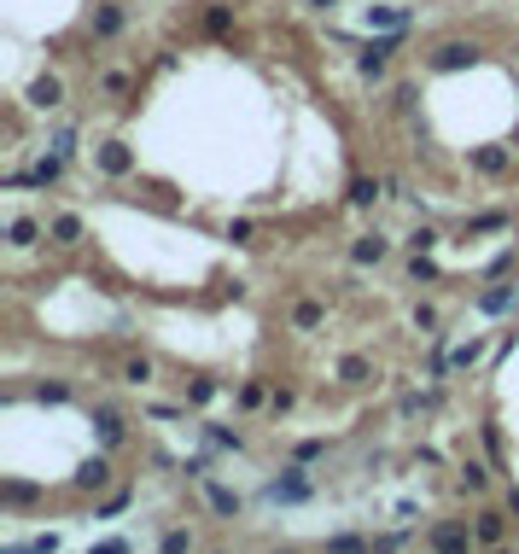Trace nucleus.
<instances>
[{
	"label": "nucleus",
	"instance_id": "6ab92c4d",
	"mask_svg": "<svg viewBox=\"0 0 519 554\" xmlns=\"http://www.w3.org/2000/svg\"><path fill=\"white\" fill-rule=\"evenodd\" d=\"M88 554H128V542H99V549H88Z\"/></svg>",
	"mask_w": 519,
	"mask_h": 554
},
{
	"label": "nucleus",
	"instance_id": "9b49d317",
	"mask_svg": "<svg viewBox=\"0 0 519 554\" xmlns=\"http://www.w3.org/2000/svg\"><path fill=\"white\" fill-rule=\"evenodd\" d=\"M338 379H351V386H356V379H368V362L362 356H345V362H338Z\"/></svg>",
	"mask_w": 519,
	"mask_h": 554
},
{
	"label": "nucleus",
	"instance_id": "f03ea898",
	"mask_svg": "<svg viewBox=\"0 0 519 554\" xmlns=\"http://www.w3.org/2000/svg\"><path fill=\"white\" fill-rule=\"evenodd\" d=\"M58 549V537H53V531H42V537H24V542H6V549H0V554H53Z\"/></svg>",
	"mask_w": 519,
	"mask_h": 554
},
{
	"label": "nucleus",
	"instance_id": "f257e3e1",
	"mask_svg": "<svg viewBox=\"0 0 519 554\" xmlns=\"http://www.w3.org/2000/svg\"><path fill=\"white\" fill-rule=\"evenodd\" d=\"M112 485V467H105V461H82V467H76V490H105Z\"/></svg>",
	"mask_w": 519,
	"mask_h": 554
},
{
	"label": "nucleus",
	"instance_id": "39448f33",
	"mask_svg": "<svg viewBox=\"0 0 519 554\" xmlns=\"http://www.w3.org/2000/svg\"><path fill=\"white\" fill-rule=\"evenodd\" d=\"M478 542H484V549H502V513H478Z\"/></svg>",
	"mask_w": 519,
	"mask_h": 554
},
{
	"label": "nucleus",
	"instance_id": "ddd939ff",
	"mask_svg": "<svg viewBox=\"0 0 519 554\" xmlns=\"http://www.w3.org/2000/svg\"><path fill=\"white\" fill-rule=\"evenodd\" d=\"M187 549H193V531H169V537H164V549H158V554H187Z\"/></svg>",
	"mask_w": 519,
	"mask_h": 554
},
{
	"label": "nucleus",
	"instance_id": "20e7f679",
	"mask_svg": "<svg viewBox=\"0 0 519 554\" xmlns=\"http://www.w3.org/2000/svg\"><path fill=\"white\" fill-rule=\"evenodd\" d=\"M385 251H391V246H385V239H379V234H362V239H356V246H351V257H356V263H379Z\"/></svg>",
	"mask_w": 519,
	"mask_h": 554
},
{
	"label": "nucleus",
	"instance_id": "dca6fc26",
	"mask_svg": "<svg viewBox=\"0 0 519 554\" xmlns=\"http://www.w3.org/2000/svg\"><path fill=\"white\" fill-rule=\"evenodd\" d=\"M123 379H128V386H146V379H152V362H128Z\"/></svg>",
	"mask_w": 519,
	"mask_h": 554
},
{
	"label": "nucleus",
	"instance_id": "a211bd4d",
	"mask_svg": "<svg viewBox=\"0 0 519 554\" xmlns=\"http://www.w3.org/2000/svg\"><path fill=\"white\" fill-rule=\"evenodd\" d=\"M12 239H18V246H29V239H35V222L18 216V222H12Z\"/></svg>",
	"mask_w": 519,
	"mask_h": 554
},
{
	"label": "nucleus",
	"instance_id": "6e6552de",
	"mask_svg": "<svg viewBox=\"0 0 519 554\" xmlns=\"http://www.w3.org/2000/svg\"><path fill=\"white\" fill-rule=\"evenodd\" d=\"M53 239H58V246H76V239H82V222H76V216H58L53 222Z\"/></svg>",
	"mask_w": 519,
	"mask_h": 554
},
{
	"label": "nucleus",
	"instance_id": "423d86ee",
	"mask_svg": "<svg viewBox=\"0 0 519 554\" xmlns=\"http://www.w3.org/2000/svg\"><path fill=\"white\" fill-rule=\"evenodd\" d=\"M478 309H484V316H502V309H514V286L484 292V298H478Z\"/></svg>",
	"mask_w": 519,
	"mask_h": 554
},
{
	"label": "nucleus",
	"instance_id": "2eb2a0df",
	"mask_svg": "<svg viewBox=\"0 0 519 554\" xmlns=\"http://www.w3.org/2000/svg\"><path fill=\"white\" fill-rule=\"evenodd\" d=\"M478 350H484V339H467V345L455 350V356H449V362H455V368H467V362H478Z\"/></svg>",
	"mask_w": 519,
	"mask_h": 554
},
{
	"label": "nucleus",
	"instance_id": "f3484780",
	"mask_svg": "<svg viewBox=\"0 0 519 554\" xmlns=\"http://www.w3.org/2000/svg\"><path fill=\"white\" fill-rule=\"evenodd\" d=\"M333 554H368L362 537H333Z\"/></svg>",
	"mask_w": 519,
	"mask_h": 554
},
{
	"label": "nucleus",
	"instance_id": "9d476101",
	"mask_svg": "<svg viewBox=\"0 0 519 554\" xmlns=\"http://www.w3.org/2000/svg\"><path fill=\"white\" fill-rule=\"evenodd\" d=\"M292 321H298V327H321V304H309V298H304V304L292 309Z\"/></svg>",
	"mask_w": 519,
	"mask_h": 554
},
{
	"label": "nucleus",
	"instance_id": "4468645a",
	"mask_svg": "<svg viewBox=\"0 0 519 554\" xmlns=\"http://www.w3.org/2000/svg\"><path fill=\"white\" fill-rule=\"evenodd\" d=\"M99 438H105V443H123V420H117V415H99Z\"/></svg>",
	"mask_w": 519,
	"mask_h": 554
},
{
	"label": "nucleus",
	"instance_id": "7ed1b4c3",
	"mask_svg": "<svg viewBox=\"0 0 519 554\" xmlns=\"http://www.w3.org/2000/svg\"><path fill=\"white\" fill-rule=\"evenodd\" d=\"M432 554H467V531L461 526H444L432 537Z\"/></svg>",
	"mask_w": 519,
	"mask_h": 554
},
{
	"label": "nucleus",
	"instance_id": "0eeeda50",
	"mask_svg": "<svg viewBox=\"0 0 519 554\" xmlns=\"http://www.w3.org/2000/svg\"><path fill=\"white\" fill-rule=\"evenodd\" d=\"M268 496H275V502H298V496H309V479H286V485H281V479H275V485H268Z\"/></svg>",
	"mask_w": 519,
	"mask_h": 554
},
{
	"label": "nucleus",
	"instance_id": "aec40b11",
	"mask_svg": "<svg viewBox=\"0 0 519 554\" xmlns=\"http://www.w3.org/2000/svg\"><path fill=\"white\" fill-rule=\"evenodd\" d=\"M491 554H502V549H491Z\"/></svg>",
	"mask_w": 519,
	"mask_h": 554
},
{
	"label": "nucleus",
	"instance_id": "1a4fd4ad",
	"mask_svg": "<svg viewBox=\"0 0 519 554\" xmlns=\"http://www.w3.org/2000/svg\"><path fill=\"white\" fill-rule=\"evenodd\" d=\"M211 508L216 513H239V496H234V490H222V485H211Z\"/></svg>",
	"mask_w": 519,
	"mask_h": 554
},
{
	"label": "nucleus",
	"instance_id": "f8f14e48",
	"mask_svg": "<svg viewBox=\"0 0 519 554\" xmlns=\"http://www.w3.org/2000/svg\"><path fill=\"white\" fill-rule=\"evenodd\" d=\"M99 164L112 169V176H123V169H128V152H123V146H105V152H99Z\"/></svg>",
	"mask_w": 519,
	"mask_h": 554
}]
</instances>
